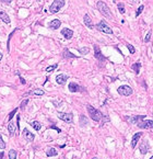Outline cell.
<instances>
[{
    "label": "cell",
    "instance_id": "1",
    "mask_svg": "<svg viewBox=\"0 0 153 159\" xmlns=\"http://www.w3.org/2000/svg\"><path fill=\"white\" fill-rule=\"evenodd\" d=\"M86 109H88V112H89L90 117H91V119H92L93 121H95V122H100V121L102 120L103 114H102L100 111H98V110L94 109L92 105H90V104L86 105Z\"/></svg>",
    "mask_w": 153,
    "mask_h": 159
},
{
    "label": "cell",
    "instance_id": "2",
    "mask_svg": "<svg viewBox=\"0 0 153 159\" xmlns=\"http://www.w3.org/2000/svg\"><path fill=\"white\" fill-rule=\"evenodd\" d=\"M96 8H97V10L100 11L103 15H104V17H106V18H109L110 17L109 8H108V6H107L104 1H98L97 5H96Z\"/></svg>",
    "mask_w": 153,
    "mask_h": 159
},
{
    "label": "cell",
    "instance_id": "3",
    "mask_svg": "<svg viewBox=\"0 0 153 159\" xmlns=\"http://www.w3.org/2000/svg\"><path fill=\"white\" fill-rule=\"evenodd\" d=\"M65 6V0H55L52 5H50V8H49V12L50 13H57L61 8Z\"/></svg>",
    "mask_w": 153,
    "mask_h": 159
},
{
    "label": "cell",
    "instance_id": "4",
    "mask_svg": "<svg viewBox=\"0 0 153 159\" xmlns=\"http://www.w3.org/2000/svg\"><path fill=\"white\" fill-rule=\"evenodd\" d=\"M95 27H96L98 31L103 32V33H106V34H113V30H111V27H109V25H107L106 22H104V21L98 22V23L96 24V25H95Z\"/></svg>",
    "mask_w": 153,
    "mask_h": 159
},
{
    "label": "cell",
    "instance_id": "5",
    "mask_svg": "<svg viewBox=\"0 0 153 159\" xmlns=\"http://www.w3.org/2000/svg\"><path fill=\"white\" fill-rule=\"evenodd\" d=\"M117 92H118L120 96H124V97H129V96L132 95L134 90H132V88L129 87V86L124 85V86H120V87H119V88L117 89Z\"/></svg>",
    "mask_w": 153,
    "mask_h": 159
},
{
    "label": "cell",
    "instance_id": "6",
    "mask_svg": "<svg viewBox=\"0 0 153 159\" xmlns=\"http://www.w3.org/2000/svg\"><path fill=\"white\" fill-rule=\"evenodd\" d=\"M58 117L60 120H63L66 123H71L73 120V114L72 113H64V112H59L58 113Z\"/></svg>",
    "mask_w": 153,
    "mask_h": 159
},
{
    "label": "cell",
    "instance_id": "7",
    "mask_svg": "<svg viewBox=\"0 0 153 159\" xmlns=\"http://www.w3.org/2000/svg\"><path fill=\"white\" fill-rule=\"evenodd\" d=\"M139 150H140V153H141L142 155H146L149 150H150V145H149V143H148L147 139H144V141H142L141 143H140Z\"/></svg>",
    "mask_w": 153,
    "mask_h": 159
},
{
    "label": "cell",
    "instance_id": "8",
    "mask_svg": "<svg viewBox=\"0 0 153 159\" xmlns=\"http://www.w3.org/2000/svg\"><path fill=\"white\" fill-rule=\"evenodd\" d=\"M138 126L140 128L148 129V128H153V121L151 120H146V121H140L138 123Z\"/></svg>",
    "mask_w": 153,
    "mask_h": 159
},
{
    "label": "cell",
    "instance_id": "9",
    "mask_svg": "<svg viewBox=\"0 0 153 159\" xmlns=\"http://www.w3.org/2000/svg\"><path fill=\"white\" fill-rule=\"evenodd\" d=\"M142 119H144V115H135L131 117H127L126 120L128 121V123H130V124H138Z\"/></svg>",
    "mask_w": 153,
    "mask_h": 159
},
{
    "label": "cell",
    "instance_id": "10",
    "mask_svg": "<svg viewBox=\"0 0 153 159\" xmlns=\"http://www.w3.org/2000/svg\"><path fill=\"white\" fill-rule=\"evenodd\" d=\"M23 137H24V139L27 141V142H33V141H34V138H35L34 134L31 133L27 128L23 129Z\"/></svg>",
    "mask_w": 153,
    "mask_h": 159
},
{
    "label": "cell",
    "instance_id": "11",
    "mask_svg": "<svg viewBox=\"0 0 153 159\" xmlns=\"http://www.w3.org/2000/svg\"><path fill=\"white\" fill-rule=\"evenodd\" d=\"M94 51H95V53H94L95 58H97L98 60H100V62H104V60H105V57L103 56V54L101 53L100 47H98L97 45H95V46H94Z\"/></svg>",
    "mask_w": 153,
    "mask_h": 159
},
{
    "label": "cell",
    "instance_id": "12",
    "mask_svg": "<svg viewBox=\"0 0 153 159\" xmlns=\"http://www.w3.org/2000/svg\"><path fill=\"white\" fill-rule=\"evenodd\" d=\"M68 89L70 92H79V91H82V88L80 87L79 85H77L76 82H70L69 86H68Z\"/></svg>",
    "mask_w": 153,
    "mask_h": 159
},
{
    "label": "cell",
    "instance_id": "13",
    "mask_svg": "<svg viewBox=\"0 0 153 159\" xmlns=\"http://www.w3.org/2000/svg\"><path fill=\"white\" fill-rule=\"evenodd\" d=\"M61 34H63V36H65L67 40H70L73 36V31L70 30V29H68V27H65V29L61 30Z\"/></svg>",
    "mask_w": 153,
    "mask_h": 159
},
{
    "label": "cell",
    "instance_id": "14",
    "mask_svg": "<svg viewBox=\"0 0 153 159\" xmlns=\"http://www.w3.org/2000/svg\"><path fill=\"white\" fill-rule=\"evenodd\" d=\"M68 80V76L67 75H64V74H60L56 77V81L58 85H65L66 82H67Z\"/></svg>",
    "mask_w": 153,
    "mask_h": 159
},
{
    "label": "cell",
    "instance_id": "15",
    "mask_svg": "<svg viewBox=\"0 0 153 159\" xmlns=\"http://www.w3.org/2000/svg\"><path fill=\"white\" fill-rule=\"evenodd\" d=\"M142 136V133H136L134 137H132V139H131V147L132 148H136V146H137L138 144V142H139V138Z\"/></svg>",
    "mask_w": 153,
    "mask_h": 159
},
{
    "label": "cell",
    "instance_id": "16",
    "mask_svg": "<svg viewBox=\"0 0 153 159\" xmlns=\"http://www.w3.org/2000/svg\"><path fill=\"white\" fill-rule=\"evenodd\" d=\"M60 24H61L60 20H58V19H55V20H53V21L49 22L48 25H49V27H52L53 30H57V29H59Z\"/></svg>",
    "mask_w": 153,
    "mask_h": 159
},
{
    "label": "cell",
    "instance_id": "17",
    "mask_svg": "<svg viewBox=\"0 0 153 159\" xmlns=\"http://www.w3.org/2000/svg\"><path fill=\"white\" fill-rule=\"evenodd\" d=\"M0 19L2 20L5 23H10V18H9V15L7 14V12L6 11H3L2 9H0Z\"/></svg>",
    "mask_w": 153,
    "mask_h": 159
},
{
    "label": "cell",
    "instance_id": "18",
    "mask_svg": "<svg viewBox=\"0 0 153 159\" xmlns=\"http://www.w3.org/2000/svg\"><path fill=\"white\" fill-rule=\"evenodd\" d=\"M83 21L85 23V25L88 26L89 29H93V23H92V19L90 18L89 14H85L84 18H83Z\"/></svg>",
    "mask_w": 153,
    "mask_h": 159
},
{
    "label": "cell",
    "instance_id": "19",
    "mask_svg": "<svg viewBox=\"0 0 153 159\" xmlns=\"http://www.w3.org/2000/svg\"><path fill=\"white\" fill-rule=\"evenodd\" d=\"M45 91L43 89H34V90H31L28 92V95H33V96H36V97H42L44 96Z\"/></svg>",
    "mask_w": 153,
    "mask_h": 159
},
{
    "label": "cell",
    "instance_id": "20",
    "mask_svg": "<svg viewBox=\"0 0 153 159\" xmlns=\"http://www.w3.org/2000/svg\"><path fill=\"white\" fill-rule=\"evenodd\" d=\"M63 56L65 57V58H76V57H77V55L72 54V53L70 52V51L68 50V48H65V50H64Z\"/></svg>",
    "mask_w": 153,
    "mask_h": 159
},
{
    "label": "cell",
    "instance_id": "21",
    "mask_svg": "<svg viewBox=\"0 0 153 159\" xmlns=\"http://www.w3.org/2000/svg\"><path fill=\"white\" fill-rule=\"evenodd\" d=\"M8 131H9L10 136H13L14 135V134H15V125H14V123L10 122L9 125H8Z\"/></svg>",
    "mask_w": 153,
    "mask_h": 159
},
{
    "label": "cell",
    "instance_id": "22",
    "mask_svg": "<svg viewBox=\"0 0 153 159\" xmlns=\"http://www.w3.org/2000/svg\"><path fill=\"white\" fill-rule=\"evenodd\" d=\"M46 155L48 157H54V156H57L58 155V152L55 149V148H48L47 150H46Z\"/></svg>",
    "mask_w": 153,
    "mask_h": 159
},
{
    "label": "cell",
    "instance_id": "23",
    "mask_svg": "<svg viewBox=\"0 0 153 159\" xmlns=\"http://www.w3.org/2000/svg\"><path fill=\"white\" fill-rule=\"evenodd\" d=\"M31 126L35 129V131H39V129L42 128V124H40L38 121H33V122H31Z\"/></svg>",
    "mask_w": 153,
    "mask_h": 159
},
{
    "label": "cell",
    "instance_id": "24",
    "mask_svg": "<svg viewBox=\"0 0 153 159\" xmlns=\"http://www.w3.org/2000/svg\"><path fill=\"white\" fill-rule=\"evenodd\" d=\"M140 67H141V63H139V62H138V63H135V64L131 66L132 70H134V71H135L137 75L140 72Z\"/></svg>",
    "mask_w": 153,
    "mask_h": 159
},
{
    "label": "cell",
    "instance_id": "25",
    "mask_svg": "<svg viewBox=\"0 0 153 159\" xmlns=\"http://www.w3.org/2000/svg\"><path fill=\"white\" fill-rule=\"evenodd\" d=\"M9 159H16V152L14 149L9 150Z\"/></svg>",
    "mask_w": 153,
    "mask_h": 159
},
{
    "label": "cell",
    "instance_id": "26",
    "mask_svg": "<svg viewBox=\"0 0 153 159\" xmlns=\"http://www.w3.org/2000/svg\"><path fill=\"white\" fill-rule=\"evenodd\" d=\"M80 124L81 126H84L88 124V120H86V117H84V115H80Z\"/></svg>",
    "mask_w": 153,
    "mask_h": 159
},
{
    "label": "cell",
    "instance_id": "27",
    "mask_svg": "<svg viewBox=\"0 0 153 159\" xmlns=\"http://www.w3.org/2000/svg\"><path fill=\"white\" fill-rule=\"evenodd\" d=\"M57 67H58V65H57V64H54V65H52V66H49V67L46 68V71H47V72H52V71L55 70Z\"/></svg>",
    "mask_w": 153,
    "mask_h": 159
},
{
    "label": "cell",
    "instance_id": "28",
    "mask_svg": "<svg viewBox=\"0 0 153 159\" xmlns=\"http://www.w3.org/2000/svg\"><path fill=\"white\" fill-rule=\"evenodd\" d=\"M79 52H80V54L85 55V54H88V53L90 52V48L89 47H81L79 50Z\"/></svg>",
    "mask_w": 153,
    "mask_h": 159
},
{
    "label": "cell",
    "instance_id": "29",
    "mask_svg": "<svg viewBox=\"0 0 153 159\" xmlns=\"http://www.w3.org/2000/svg\"><path fill=\"white\" fill-rule=\"evenodd\" d=\"M118 10H119V12H120V13L121 14H124V13H125V6H124V3H118Z\"/></svg>",
    "mask_w": 153,
    "mask_h": 159
},
{
    "label": "cell",
    "instance_id": "30",
    "mask_svg": "<svg viewBox=\"0 0 153 159\" xmlns=\"http://www.w3.org/2000/svg\"><path fill=\"white\" fill-rule=\"evenodd\" d=\"M18 110H19L18 108H15V109L13 110V111H12V112H11V113L9 114V117H8V120H9V121H11L12 119H13V116L15 115V113H16V112H18Z\"/></svg>",
    "mask_w": 153,
    "mask_h": 159
},
{
    "label": "cell",
    "instance_id": "31",
    "mask_svg": "<svg viewBox=\"0 0 153 159\" xmlns=\"http://www.w3.org/2000/svg\"><path fill=\"white\" fill-rule=\"evenodd\" d=\"M5 148H6V143L3 142L2 136H1V134H0V149H5Z\"/></svg>",
    "mask_w": 153,
    "mask_h": 159
},
{
    "label": "cell",
    "instance_id": "32",
    "mask_svg": "<svg viewBox=\"0 0 153 159\" xmlns=\"http://www.w3.org/2000/svg\"><path fill=\"white\" fill-rule=\"evenodd\" d=\"M127 48L129 50V52H130V54H135L136 53V50H135V47L131 45V44H127Z\"/></svg>",
    "mask_w": 153,
    "mask_h": 159
},
{
    "label": "cell",
    "instance_id": "33",
    "mask_svg": "<svg viewBox=\"0 0 153 159\" xmlns=\"http://www.w3.org/2000/svg\"><path fill=\"white\" fill-rule=\"evenodd\" d=\"M143 8H144L143 6H140V7L138 8V10H137V11H136V17H137V18H138V17H139V15H140V13H141V12H142V10H143Z\"/></svg>",
    "mask_w": 153,
    "mask_h": 159
},
{
    "label": "cell",
    "instance_id": "34",
    "mask_svg": "<svg viewBox=\"0 0 153 159\" xmlns=\"http://www.w3.org/2000/svg\"><path fill=\"white\" fill-rule=\"evenodd\" d=\"M150 39H151V31H149V32H148V34H147V36L144 38V42L148 43L149 41H150Z\"/></svg>",
    "mask_w": 153,
    "mask_h": 159
},
{
    "label": "cell",
    "instance_id": "35",
    "mask_svg": "<svg viewBox=\"0 0 153 159\" xmlns=\"http://www.w3.org/2000/svg\"><path fill=\"white\" fill-rule=\"evenodd\" d=\"M27 102H28V100H27V99H25V100H23V101H22V103H21V107H20V108H21V109H24V108H25V107H26V104H27Z\"/></svg>",
    "mask_w": 153,
    "mask_h": 159
},
{
    "label": "cell",
    "instance_id": "36",
    "mask_svg": "<svg viewBox=\"0 0 153 159\" xmlns=\"http://www.w3.org/2000/svg\"><path fill=\"white\" fill-rule=\"evenodd\" d=\"M50 128H54V129H56V131L58 132V133H60V132H61V129H60V128H58V127H56L55 125H52V126H50Z\"/></svg>",
    "mask_w": 153,
    "mask_h": 159
},
{
    "label": "cell",
    "instance_id": "37",
    "mask_svg": "<svg viewBox=\"0 0 153 159\" xmlns=\"http://www.w3.org/2000/svg\"><path fill=\"white\" fill-rule=\"evenodd\" d=\"M0 1H2L3 3H7V5H9V3H11L13 0H0Z\"/></svg>",
    "mask_w": 153,
    "mask_h": 159
},
{
    "label": "cell",
    "instance_id": "38",
    "mask_svg": "<svg viewBox=\"0 0 153 159\" xmlns=\"http://www.w3.org/2000/svg\"><path fill=\"white\" fill-rule=\"evenodd\" d=\"M19 121H20V116L16 117V127L20 128V124H19Z\"/></svg>",
    "mask_w": 153,
    "mask_h": 159
},
{
    "label": "cell",
    "instance_id": "39",
    "mask_svg": "<svg viewBox=\"0 0 153 159\" xmlns=\"http://www.w3.org/2000/svg\"><path fill=\"white\" fill-rule=\"evenodd\" d=\"M107 121H109V119H108V116H105V120H102V124H104L105 122H107Z\"/></svg>",
    "mask_w": 153,
    "mask_h": 159
},
{
    "label": "cell",
    "instance_id": "40",
    "mask_svg": "<svg viewBox=\"0 0 153 159\" xmlns=\"http://www.w3.org/2000/svg\"><path fill=\"white\" fill-rule=\"evenodd\" d=\"M20 80H21V83H23V85H25V80H24L22 77H20Z\"/></svg>",
    "mask_w": 153,
    "mask_h": 159
},
{
    "label": "cell",
    "instance_id": "41",
    "mask_svg": "<svg viewBox=\"0 0 153 159\" xmlns=\"http://www.w3.org/2000/svg\"><path fill=\"white\" fill-rule=\"evenodd\" d=\"M3 155H5V154H3V152H1V153H0V159H1V158L3 157Z\"/></svg>",
    "mask_w": 153,
    "mask_h": 159
},
{
    "label": "cell",
    "instance_id": "42",
    "mask_svg": "<svg viewBox=\"0 0 153 159\" xmlns=\"http://www.w3.org/2000/svg\"><path fill=\"white\" fill-rule=\"evenodd\" d=\"M1 59H2V53L0 52V60H1Z\"/></svg>",
    "mask_w": 153,
    "mask_h": 159
},
{
    "label": "cell",
    "instance_id": "43",
    "mask_svg": "<svg viewBox=\"0 0 153 159\" xmlns=\"http://www.w3.org/2000/svg\"><path fill=\"white\" fill-rule=\"evenodd\" d=\"M92 159H98V158H97V157H93Z\"/></svg>",
    "mask_w": 153,
    "mask_h": 159
},
{
    "label": "cell",
    "instance_id": "44",
    "mask_svg": "<svg viewBox=\"0 0 153 159\" xmlns=\"http://www.w3.org/2000/svg\"><path fill=\"white\" fill-rule=\"evenodd\" d=\"M150 159H153V156H152V157H151V158H150Z\"/></svg>",
    "mask_w": 153,
    "mask_h": 159
}]
</instances>
